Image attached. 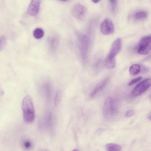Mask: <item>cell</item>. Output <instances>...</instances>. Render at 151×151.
<instances>
[{
  "label": "cell",
  "mask_w": 151,
  "mask_h": 151,
  "mask_svg": "<svg viewBox=\"0 0 151 151\" xmlns=\"http://www.w3.org/2000/svg\"><path fill=\"white\" fill-rule=\"evenodd\" d=\"M22 108L24 121L27 123L33 122L35 119V110L32 99L30 96L26 95L24 97Z\"/></svg>",
  "instance_id": "1"
},
{
  "label": "cell",
  "mask_w": 151,
  "mask_h": 151,
  "mask_svg": "<svg viewBox=\"0 0 151 151\" xmlns=\"http://www.w3.org/2000/svg\"><path fill=\"white\" fill-rule=\"evenodd\" d=\"M118 106L116 101L112 97H108L106 99L103 109V114L106 118L113 117L117 112Z\"/></svg>",
  "instance_id": "2"
},
{
  "label": "cell",
  "mask_w": 151,
  "mask_h": 151,
  "mask_svg": "<svg viewBox=\"0 0 151 151\" xmlns=\"http://www.w3.org/2000/svg\"><path fill=\"white\" fill-rule=\"evenodd\" d=\"M151 50V34L142 37L138 46V53L142 55L147 54Z\"/></svg>",
  "instance_id": "3"
},
{
  "label": "cell",
  "mask_w": 151,
  "mask_h": 151,
  "mask_svg": "<svg viewBox=\"0 0 151 151\" xmlns=\"http://www.w3.org/2000/svg\"><path fill=\"white\" fill-rule=\"evenodd\" d=\"M151 86V78L146 79L138 84L133 90L131 94L138 96L143 93Z\"/></svg>",
  "instance_id": "4"
},
{
  "label": "cell",
  "mask_w": 151,
  "mask_h": 151,
  "mask_svg": "<svg viewBox=\"0 0 151 151\" xmlns=\"http://www.w3.org/2000/svg\"><path fill=\"white\" fill-rule=\"evenodd\" d=\"M114 30V26L111 20L108 18L105 19L101 24V32L104 35H109L112 33Z\"/></svg>",
  "instance_id": "5"
},
{
  "label": "cell",
  "mask_w": 151,
  "mask_h": 151,
  "mask_svg": "<svg viewBox=\"0 0 151 151\" xmlns=\"http://www.w3.org/2000/svg\"><path fill=\"white\" fill-rule=\"evenodd\" d=\"M86 12V8L79 4L75 5L72 9L73 15L79 20H82L84 18Z\"/></svg>",
  "instance_id": "6"
},
{
  "label": "cell",
  "mask_w": 151,
  "mask_h": 151,
  "mask_svg": "<svg viewBox=\"0 0 151 151\" xmlns=\"http://www.w3.org/2000/svg\"><path fill=\"white\" fill-rule=\"evenodd\" d=\"M41 0H31L27 9L28 13L30 15H37L39 11Z\"/></svg>",
  "instance_id": "7"
},
{
  "label": "cell",
  "mask_w": 151,
  "mask_h": 151,
  "mask_svg": "<svg viewBox=\"0 0 151 151\" xmlns=\"http://www.w3.org/2000/svg\"><path fill=\"white\" fill-rule=\"evenodd\" d=\"M121 48V40L120 38H118L113 43L111 49L108 56L110 57L115 58L120 51Z\"/></svg>",
  "instance_id": "8"
},
{
  "label": "cell",
  "mask_w": 151,
  "mask_h": 151,
  "mask_svg": "<svg viewBox=\"0 0 151 151\" xmlns=\"http://www.w3.org/2000/svg\"><path fill=\"white\" fill-rule=\"evenodd\" d=\"M107 81V79H105L99 84L94 88L91 94V98L93 97L99 91L102 89L106 86Z\"/></svg>",
  "instance_id": "9"
},
{
  "label": "cell",
  "mask_w": 151,
  "mask_h": 151,
  "mask_svg": "<svg viewBox=\"0 0 151 151\" xmlns=\"http://www.w3.org/2000/svg\"><path fill=\"white\" fill-rule=\"evenodd\" d=\"M105 65L107 69H113L115 65V58L110 57L108 56L106 59Z\"/></svg>",
  "instance_id": "10"
},
{
  "label": "cell",
  "mask_w": 151,
  "mask_h": 151,
  "mask_svg": "<svg viewBox=\"0 0 151 151\" xmlns=\"http://www.w3.org/2000/svg\"><path fill=\"white\" fill-rule=\"evenodd\" d=\"M140 70V66L139 65L134 64L132 65L129 68V73L131 76H135L139 73Z\"/></svg>",
  "instance_id": "11"
},
{
  "label": "cell",
  "mask_w": 151,
  "mask_h": 151,
  "mask_svg": "<svg viewBox=\"0 0 151 151\" xmlns=\"http://www.w3.org/2000/svg\"><path fill=\"white\" fill-rule=\"evenodd\" d=\"M106 149L109 151H119L122 149L121 146L114 143H108L105 145Z\"/></svg>",
  "instance_id": "12"
},
{
  "label": "cell",
  "mask_w": 151,
  "mask_h": 151,
  "mask_svg": "<svg viewBox=\"0 0 151 151\" xmlns=\"http://www.w3.org/2000/svg\"><path fill=\"white\" fill-rule=\"evenodd\" d=\"M44 32L43 30L40 28L35 29L33 32L34 37L37 39H40L43 36Z\"/></svg>",
  "instance_id": "13"
},
{
  "label": "cell",
  "mask_w": 151,
  "mask_h": 151,
  "mask_svg": "<svg viewBox=\"0 0 151 151\" xmlns=\"http://www.w3.org/2000/svg\"><path fill=\"white\" fill-rule=\"evenodd\" d=\"M147 15V14L146 12L144 11H140L135 13L134 17L137 19H141L146 18Z\"/></svg>",
  "instance_id": "14"
},
{
  "label": "cell",
  "mask_w": 151,
  "mask_h": 151,
  "mask_svg": "<svg viewBox=\"0 0 151 151\" xmlns=\"http://www.w3.org/2000/svg\"><path fill=\"white\" fill-rule=\"evenodd\" d=\"M61 97V93L59 91H58L55 96L54 98V104L55 106H57L59 103Z\"/></svg>",
  "instance_id": "15"
},
{
  "label": "cell",
  "mask_w": 151,
  "mask_h": 151,
  "mask_svg": "<svg viewBox=\"0 0 151 151\" xmlns=\"http://www.w3.org/2000/svg\"><path fill=\"white\" fill-rule=\"evenodd\" d=\"M134 114V111L133 109H130L126 112L125 116L126 117H129L133 116Z\"/></svg>",
  "instance_id": "16"
},
{
  "label": "cell",
  "mask_w": 151,
  "mask_h": 151,
  "mask_svg": "<svg viewBox=\"0 0 151 151\" xmlns=\"http://www.w3.org/2000/svg\"><path fill=\"white\" fill-rule=\"evenodd\" d=\"M142 79L141 77H138L132 80L128 84L129 86H131L141 80Z\"/></svg>",
  "instance_id": "17"
},
{
  "label": "cell",
  "mask_w": 151,
  "mask_h": 151,
  "mask_svg": "<svg viewBox=\"0 0 151 151\" xmlns=\"http://www.w3.org/2000/svg\"><path fill=\"white\" fill-rule=\"evenodd\" d=\"M112 5V10L114 12L117 3V0H109Z\"/></svg>",
  "instance_id": "18"
},
{
  "label": "cell",
  "mask_w": 151,
  "mask_h": 151,
  "mask_svg": "<svg viewBox=\"0 0 151 151\" xmlns=\"http://www.w3.org/2000/svg\"><path fill=\"white\" fill-rule=\"evenodd\" d=\"M24 146L26 149H29L31 146V143L29 141H26L24 142Z\"/></svg>",
  "instance_id": "19"
},
{
  "label": "cell",
  "mask_w": 151,
  "mask_h": 151,
  "mask_svg": "<svg viewBox=\"0 0 151 151\" xmlns=\"http://www.w3.org/2000/svg\"><path fill=\"white\" fill-rule=\"evenodd\" d=\"M148 118L151 120V111L147 115Z\"/></svg>",
  "instance_id": "20"
},
{
  "label": "cell",
  "mask_w": 151,
  "mask_h": 151,
  "mask_svg": "<svg viewBox=\"0 0 151 151\" xmlns=\"http://www.w3.org/2000/svg\"><path fill=\"white\" fill-rule=\"evenodd\" d=\"M95 3H97L99 2L100 0H92Z\"/></svg>",
  "instance_id": "21"
},
{
  "label": "cell",
  "mask_w": 151,
  "mask_h": 151,
  "mask_svg": "<svg viewBox=\"0 0 151 151\" xmlns=\"http://www.w3.org/2000/svg\"><path fill=\"white\" fill-rule=\"evenodd\" d=\"M149 97L150 98V99H151V93L149 95Z\"/></svg>",
  "instance_id": "22"
},
{
  "label": "cell",
  "mask_w": 151,
  "mask_h": 151,
  "mask_svg": "<svg viewBox=\"0 0 151 151\" xmlns=\"http://www.w3.org/2000/svg\"><path fill=\"white\" fill-rule=\"evenodd\" d=\"M61 1H67V0H60Z\"/></svg>",
  "instance_id": "23"
}]
</instances>
